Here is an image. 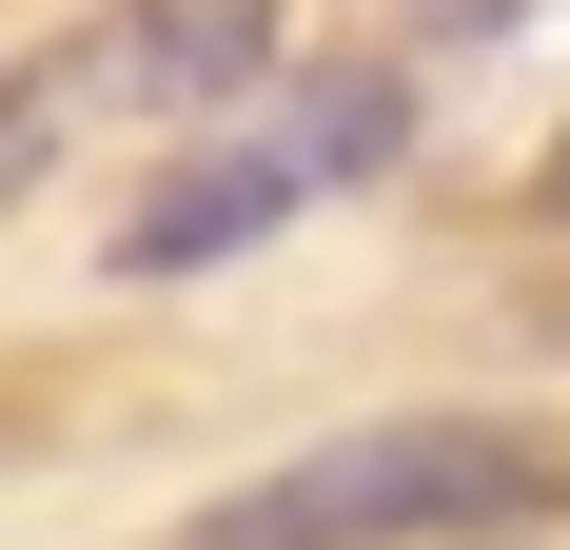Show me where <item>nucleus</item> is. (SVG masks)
<instances>
[{
	"label": "nucleus",
	"instance_id": "obj_1",
	"mask_svg": "<svg viewBox=\"0 0 570 550\" xmlns=\"http://www.w3.org/2000/svg\"><path fill=\"white\" fill-rule=\"evenodd\" d=\"M394 158H413V79H374V59H335V79H256V99H217L158 177H138L118 275L177 295V275H217V256H256V236L335 217L354 177H394Z\"/></svg>",
	"mask_w": 570,
	"mask_h": 550
},
{
	"label": "nucleus",
	"instance_id": "obj_4",
	"mask_svg": "<svg viewBox=\"0 0 570 550\" xmlns=\"http://www.w3.org/2000/svg\"><path fill=\"white\" fill-rule=\"evenodd\" d=\"M551 217H570V138H551Z\"/></svg>",
	"mask_w": 570,
	"mask_h": 550
},
{
	"label": "nucleus",
	"instance_id": "obj_2",
	"mask_svg": "<svg viewBox=\"0 0 570 550\" xmlns=\"http://www.w3.org/2000/svg\"><path fill=\"white\" fill-rule=\"evenodd\" d=\"M531 511H570V452L492 433V413H374V433L236 472L197 550H453V531H531Z\"/></svg>",
	"mask_w": 570,
	"mask_h": 550
},
{
	"label": "nucleus",
	"instance_id": "obj_3",
	"mask_svg": "<svg viewBox=\"0 0 570 550\" xmlns=\"http://www.w3.org/2000/svg\"><path fill=\"white\" fill-rule=\"evenodd\" d=\"M276 20L295 0H79V20L0 79V197L40 158H79V138H118V118H177V138H197L217 99L276 79Z\"/></svg>",
	"mask_w": 570,
	"mask_h": 550
}]
</instances>
